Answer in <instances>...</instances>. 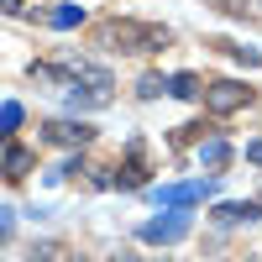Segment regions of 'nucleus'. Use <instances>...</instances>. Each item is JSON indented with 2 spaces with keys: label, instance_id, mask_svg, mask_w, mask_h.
<instances>
[{
  "label": "nucleus",
  "instance_id": "1",
  "mask_svg": "<svg viewBox=\"0 0 262 262\" xmlns=\"http://www.w3.org/2000/svg\"><path fill=\"white\" fill-rule=\"evenodd\" d=\"M105 37L116 42V53H163L168 48V27H152V21H111Z\"/></svg>",
  "mask_w": 262,
  "mask_h": 262
},
{
  "label": "nucleus",
  "instance_id": "2",
  "mask_svg": "<svg viewBox=\"0 0 262 262\" xmlns=\"http://www.w3.org/2000/svg\"><path fill=\"white\" fill-rule=\"evenodd\" d=\"M247 100H252V90H247V84H236V79H215L210 90H205V111L231 116V111H242Z\"/></svg>",
  "mask_w": 262,
  "mask_h": 262
},
{
  "label": "nucleus",
  "instance_id": "3",
  "mask_svg": "<svg viewBox=\"0 0 262 262\" xmlns=\"http://www.w3.org/2000/svg\"><path fill=\"white\" fill-rule=\"evenodd\" d=\"M42 137L48 142H63V147H84L95 137V126H84V121H48L42 126Z\"/></svg>",
  "mask_w": 262,
  "mask_h": 262
},
{
  "label": "nucleus",
  "instance_id": "4",
  "mask_svg": "<svg viewBox=\"0 0 262 262\" xmlns=\"http://www.w3.org/2000/svg\"><path fill=\"white\" fill-rule=\"evenodd\" d=\"M184 231H189V221H184V215H168V221H152L142 236H147V242H179Z\"/></svg>",
  "mask_w": 262,
  "mask_h": 262
},
{
  "label": "nucleus",
  "instance_id": "5",
  "mask_svg": "<svg viewBox=\"0 0 262 262\" xmlns=\"http://www.w3.org/2000/svg\"><path fill=\"white\" fill-rule=\"evenodd\" d=\"M27 163H32V158H27V147L11 142V147H6V168H11V179H21V173H27Z\"/></svg>",
  "mask_w": 262,
  "mask_h": 262
},
{
  "label": "nucleus",
  "instance_id": "6",
  "mask_svg": "<svg viewBox=\"0 0 262 262\" xmlns=\"http://www.w3.org/2000/svg\"><path fill=\"white\" fill-rule=\"evenodd\" d=\"M168 90L179 95V100H194V95H200V84H194V74H173V79H168Z\"/></svg>",
  "mask_w": 262,
  "mask_h": 262
},
{
  "label": "nucleus",
  "instance_id": "7",
  "mask_svg": "<svg viewBox=\"0 0 262 262\" xmlns=\"http://www.w3.org/2000/svg\"><path fill=\"white\" fill-rule=\"evenodd\" d=\"M257 215H262L257 205H226V210H221V221H257Z\"/></svg>",
  "mask_w": 262,
  "mask_h": 262
},
{
  "label": "nucleus",
  "instance_id": "8",
  "mask_svg": "<svg viewBox=\"0 0 262 262\" xmlns=\"http://www.w3.org/2000/svg\"><path fill=\"white\" fill-rule=\"evenodd\" d=\"M231 16H262V0H226Z\"/></svg>",
  "mask_w": 262,
  "mask_h": 262
},
{
  "label": "nucleus",
  "instance_id": "9",
  "mask_svg": "<svg viewBox=\"0 0 262 262\" xmlns=\"http://www.w3.org/2000/svg\"><path fill=\"white\" fill-rule=\"evenodd\" d=\"M74 21H84V11H79V6H63V11H53V27H74Z\"/></svg>",
  "mask_w": 262,
  "mask_h": 262
},
{
  "label": "nucleus",
  "instance_id": "10",
  "mask_svg": "<svg viewBox=\"0 0 262 262\" xmlns=\"http://www.w3.org/2000/svg\"><path fill=\"white\" fill-rule=\"evenodd\" d=\"M142 173H147V168H142V158L131 152V163H126V189H137V184H142Z\"/></svg>",
  "mask_w": 262,
  "mask_h": 262
},
{
  "label": "nucleus",
  "instance_id": "11",
  "mask_svg": "<svg viewBox=\"0 0 262 262\" xmlns=\"http://www.w3.org/2000/svg\"><path fill=\"white\" fill-rule=\"evenodd\" d=\"M205 163L221 168V163H226V142H210V147H205Z\"/></svg>",
  "mask_w": 262,
  "mask_h": 262
},
{
  "label": "nucleus",
  "instance_id": "12",
  "mask_svg": "<svg viewBox=\"0 0 262 262\" xmlns=\"http://www.w3.org/2000/svg\"><path fill=\"white\" fill-rule=\"evenodd\" d=\"M247 158H252V163H262V142H252V147H247Z\"/></svg>",
  "mask_w": 262,
  "mask_h": 262
},
{
  "label": "nucleus",
  "instance_id": "13",
  "mask_svg": "<svg viewBox=\"0 0 262 262\" xmlns=\"http://www.w3.org/2000/svg\"><path fill=\"white\" fill-rule=\"evenodd\" d=\"M111 262H137V252H116V257H111Z\"/></svg>",
  "mask_w": 262,
  "mask_h": 262
},
{
  "label": "nucleus",
  "instance_id": "14",
  "mask_svg": "<svg viewBox=\"0 0 262 262\" xmlns=\"http://www.w3.org/2000/svg\"><path fill=\"white\" fill-rule=\"evenodd\" d=\"M215 6H221V11H226V0H215Z\"/></svg>",
  "mask_w": 262,
  "mask_h": 262
}]
</instances>
